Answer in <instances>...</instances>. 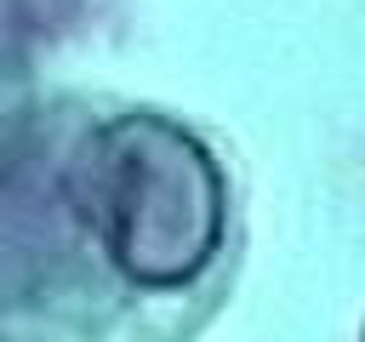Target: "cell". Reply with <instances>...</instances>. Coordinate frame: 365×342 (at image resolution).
Listing matches in <instances>:
<instances>
[{
  "mask_svg": "<svg viewBox=\"0 0 365 342\" xmlns=\"http://www.w3.org/2000/svg\"><path fill=\"white\" fill-rule=\"evenodd\" d=\"M80 0H0V51H17L29 40H46L74 17Z\"/></svg>",
  "mask_w": 365,
  "mask_h": 342,
  "instance_id": "cell-2",
  "label": "cell"
},
{
  "mask_svg": "<svg viewBox=\"0 0 365 342\" xmlns=\"http://www.w3.org/2000/svg\"><path fill=\"white\" fill-rule=\"evenodd\" d=\"M51 160L91 331L103 296H182L222 256L228 182L171 114L51 108Z\"/></svg>",
  "mask_w": 365,
  "mask_h": 342,
  "instance_id": "cell-1",
  "label": "cell"
}]
</instances>
